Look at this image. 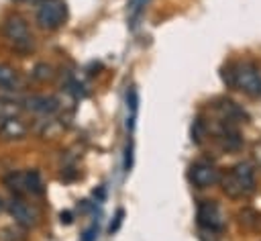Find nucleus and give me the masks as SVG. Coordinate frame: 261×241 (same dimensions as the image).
<instances>
[{
	"instance_id": "4be33fe9",
	"label": "nucleus",
	"mask_w": 261,
	"mask_h": 241,
	"mask_svg": "<svg viewBox=\"0 0 261 241\" xmlns=\"http://www.w3.org/2000/svg\"><path fill=\"white\" fill-rule=\"evenodd\" d=\"M253 157H255V161H257V165L261 167V143H257V145L253 147Z\"/></svg>"
},
{
	"instance_id": "412c9836",
	"label": "nucleus",
	"mask_w": 261,
	"mask_h": 241,
	"mask_svg": "<svg viewBox=\"0 0 261 241\" xmlns=\"http://www.w3.org/2000/svg\"><path fill=\"white\" fill-rule=\"evenodd\" d=\"M122 216H124V212H122V210H118V212H116V216H114V225H110V229H108L110 233H114V231L118 229V225L122 223Z\"/></svg>"
},
{
	"instance_id": "7ed1b4c3",
	"label": "nucleus",
	"mask_w": 261,
	"mask_h": 241,
	"mask_svg": "<svg viewBox=\"0 0 261 241\" xmlns=\"http://www.w3.org/2000/svg\"><path fill=\"white\" fill-rule=\"evenodd\" d=\"M2 37L18 53H29L33 49V35H31L29 22L20 14H10V16L4 18V22H2Z\"/></svg>"
},
{
	"instance_id": "0eeeda50",
	"label": "nucleus",
	"mask_w": 261,
	"mask_h": 241,
	"mask_svg": "<svg viewBox=\"0 0 261 241\" xmlns=\"http://www.w3.org/2000/svg\"><path fill=\"white\" fill-rule=\"evenodd\" d=\"M188 178L196 188H208L214 182H218V170L210 161H196L192 163Z\"/></svg>"
},
{
	"instance_id": "5701e85b",
	"label": "nucleus",
	"mask_w": 261,
	"mask_h": 241,
	"mask_svg": "<svg viewBox=\"0 0 261 241\" xmlns=\"http://www.w3.org/2000/svg\"><path fill=\"white\" fill-rule=\"evenodd\" d=\"M59 219H61V223L69 225V223H71V212H61V214H59Z\"/></svg>"
},
{
	"instance_id": "20e7f679",
	"label": "nucleus",
	"mask_w": 261,
	"mask_h": 241,
	"mask_svg": "<svg viewBox=\"0 0 261 241\" xmlns=\"http://www.w3.org/2000/svg\"><path fill=\"white\" fill-rule=\"evenodd\" d=\"M37 25L47 31L59 29L67 18V6L63 0H39L37 2Z\"/></svg>"
},
{
	"instance_id": "2eb2a0df",
	"label": "nucleus",
	"mask_w": 261,
	"mask_h": 241,
	"mask_svg": "<svg viewBox=\"0 0 261 241\" xmlns=\"http://www.w3.org/2000/svg\"><path fill=\"white\" fill-rule=\"evenodd\" d=\"M259 219H261L259 212L253 210V208H243V210H239V223H241L243 227L253 229V227L259 225Z\"/></svg>"
},
{
	"instance_id": "f3484780",
	"label": "nucleus",
	"mask_w": 261,
	"mask_h": 241,
	"mask_svg": "<svg viewBox=\"0 0 261 241\" xmlns=\"http://www.w3.org/2000/svg\"><path fill=\"white\" fill-rule=\"evenodd\" d=\"M126 106L130 110V123L135 125V114H137V108H139V94H137L135 86H130L128 92H126Z\"/></svg>"
},
{
	"instance_id": "ddd939ff",
	"label": "nucleus",
	"mask_w": 261,
	"mask_h": 241,
	"mask_svg": "<svg viewBox=\"0 0 261 241\" xmlns=\"http://www.w3.org/2000/svg\"><path fill=\"white\" fill-rule=\"evenodd\" d=\"M4 186L12 192V196H24L27 194V178H24V172H10L4 178Z\"/></svg>"
},
{
	"instance_id": "4468645a",
	"label": "nucleus",
	"mask_w": 261,
	"mask_h": 241,
	"mask_svg": "<svg viewBox=\"0 0 261 241\" xmlns=\"http://www.w3.org/2000/svg\"><path fill=\"white\" fill-rule=\"evenodd\" d=\"M24 178H27V194L41 196L45 192V186H43L39 170H24Z\"/></svg>"
},
{
	"instance_id": "6e6552de",
	"label": "nucleus",
	"mask_w": 261,
	"mask_h": 241,
	"mask_svg": "<svg viewBox=\"0 0 261 241\" xmlns=\"http://www.w3.org/2000/svg\"><path fill=\"white\" fill-rule=\"evenodd\" d=\"M29 133V125L18 116H8L0 120V137L4 141H20Z\"/></svg>"
},
{
	"instance_id": "39448f33",
	"label": "nucleus",
	"mask_w": 261,
	"mask_h": 241,
	"mask_svg": "<svg viewBox=\"0 0 261 241\" xmlns=\"http://www.w3.org/2000/svg\"><path fill=\"white\" fill-rule=\"evenodd\" d=\"M6 208H8L10 216L14 219V223H16L20 229H33V227H37L39 221H41L39 208H37L35 204L27 202L22 196H12V198L8 200V204H6Z\"/></svg>"
},
{
	"instance_id": "dca6fc26",
	"label": "nucleus",
	"mask_w": 261,
	"mask_h": 241,
	"mask_svg": "<svg viewBox=\"0 0 261 241\" xmlns=\"http://www.w3.org/2000/svg\"><path fill=\"white\" fill-rule=\"evenodd\" d=\"M33 78L39 80V82H47L53 78V67L49 63H37L35 69H33Z\"/></svg>"
},
{
	"instance_id": "f03ea898",
	"label": "nucleus",
	"mask_w": 261,
	"mask_h": 241,
	"mask_svg": "<svg viewBox=\"0 0 261 241\" xmlns=\"http://www.w3.org/2000/svg\"><path fill=\"white\" fill-rule=\"evenodd\" d=\"M222 190L230 198H247L255 192V170L251 163L241 161L232 165L220 180Z\"/></svg>"
},
{
	"instance_id": "393cba45",
	"label": "nucleus",
	"mask_w": 261,
	"mask_h": 241,
	"mask_svg": "<svg viewBox=\"0 0 261 241\" xmlns=\"http://www.w3.org/2000/svg\"><path fill=\"white\" fill-rule=\"evenodd\" d=\"M0 120H2V118H0Z\"/></svg>"
},
{
	"instance_id": "9b49d317",
	"label": "nucleus",
	"mask_w": 261,
	"mask_h": 241,
	"mask_svg": "<svg viewBox=\"0 0 261 241\" xmlns=\"http://www.w3.org/2000/svg\"><path fill=\"white\" fill-rule=\"evenodd\" d=\"M22 86V80H20V74L8 65V63H0V88H6V90H18Z\"/></svg>"
},
{
	"instance_id": "b1692460",
	"label": "nucleus",
	"mask_w": 261,
	"mask_h": 241,
	"mask_svg": "<svg viewBox=\"0 0 261 241\" xmlns=\"http://www.w3.org/2000/svg\"><path fill=\"white\" fill-rule=\"evenodd\" d=\"M0 210H2V200H0Z\"/></svg>"
},
{
	"instance_id": "a211bd4d",
	"label": "nucleus",
	"mask_w": 261,
	"mask_h": 241,
	"mask_svg": "<svg viewBox=\"0 0 261 241\" xmlns=\"http://www.w3.org/2000/svg\"><path fill=\"white\" fill-rule=\"evenodd\" d=\"M130 167H133V141H128L124 149V172H130Z\"/></svg>"
},
{
	"instance_id": "f8f14e48",
	"label": "nucleus",
	"mask_w": 261,
	"mask_h": 241,
	"mask_svg": "<svg viewBox=\"0 0 261 241\" xmlns=\"http://www.w3.org/2000/svg\"><path fill=\"white\" fill-rule=\"evenodd\" d=\"M220 143H222V147L224 149H230V151H234V149H239L241 147V137H239V131L228 123V120H224V125H222V129H220Z\"/></svg>"
},
{
	"instance_id": "6ab92c4d",
	"label": "nucleus",
	"mask_w": 261,
	"mask_h": 241,
	"mask_svg": "<svg viewBox=\"0 0 261 241\" xmlns=\"http://www.w3.org/2000/svg\"><path fill=\"white\" fill-rule=\"evenodd\" d=\"M192 139L196 143H200V139H202V120H196L194 123V127H192Z\"/></svg>"
},
{
	"instance_id": "1a4fd4ad",
	"label": "nucleus",
	"mask_w": 261,
	"mask_h": 241,
	"mask_svg": "<svg viewBox=\"0 0 261 241\" xmlns=\"http://www.w3.org/2000/svg\"><path fill=\"white\" fill-rule=\"evenodd\" d=\"M27 110H33L37 114H53L57 108H59V102L57 98L53 96H45V94H35V96H29L24 100V106Z\"/></svg>"
},
{
	"instance_id": "aec40b11",
	"label": "nucleus",
	"mask_w": 261,
	"mask_h": 241,
	"mask_svg": "<svg viewBox=\"0 0 261 241\" xmlns=\"http://www.w3.org/2000/svg\"><path fill=\"white\" fill-rule=\"evenodd\" d=\"M96 233H98V225H92L86 233H84V237H82V241H94V237H96Z\"/></svg>"
},
{
	"instance_id": "423d86ee",
	"label": "nucleus",
	"mask_w": 261,
	"mask_h": 241,
	"mask_svg": "<svg viewBox=\"0 0 261 241\" xmlns=\"http://www.w3.org/2000/svg\"><path fill=\"white\" fill-rule=\"evenodd\" d=\"M196 216H198V225L208 229V231H222L224 225H226V219H224L222 210L212 200H202L198 204Z\"/></svg>"
},
{
	"instance_id": "9d476101",
	"label": "nucleus",
	"mask_w": 261,
	"mask_h": 241,
	"mask_svg": "<svg viewBox=\"0 0 261 241\" xmlns=\"http://www.w3.org/2000/svg\"><path fill=\"white\" fill-rule=\"evenodd\" d=\"M216 108L220 110V114H222L224 120H228V123H239V120H245V118H247L245 110H243L237 102H232V100H228V98L218 100Z\"/></svg>"
},
{
	"instance_id": "f257e3e1",
	"label": "nucleus",
	"mask_w": 261,
	"mask_h": 241,
	"mask_svg": "<svg viewBox=\"0 0 261 241\" xmlns=\"http://www.w3.org/2000/svg\"><path fill=\"white\" fill-rule=\"evenodd\" d=\"M222 80H224V84L245 92L247 96H253V98L261 96V74H259L257 65L251 61L226 65L222 69Z\"/></svg>"
}]
</instances>
